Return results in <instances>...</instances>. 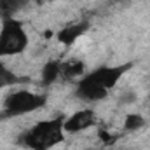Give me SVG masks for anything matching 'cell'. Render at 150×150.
<instances>
[{"label": "cell", "instance_id": "6", "mask_svg": "<svg viewBox=\"0 0 150 150\" xmlns=\"http://www.w3.org/2000/svg\"><path fill=\"white\" fill-rule=\"evenodd\" d=\"M87 30H89V23H87V21H80V23H75V25H70V26L61 28L56 37H58V40H59L63 45L70 47V45H74L75 42L82 37Z\"/></svg>", "mask_w": 150, "mask_h": 150}, {"label": "cell", "instance_id": "10", "mask_svg": "<svg viewBox=\"0 0 150 150\" xmlns=\"http://www.w3.org/2000/svg\"><path fill=\"white\" fill-rule=\"evenodd\" d=\"M21 82H28V79H23V77L16 75L9 67H5L0 61V89L2 87H11V86H18Z\"/></svg>", "mask_w": 150, "mask_h": 150}, {"label": "cell", "instance_id": "8", "mask_svg": "<svg viewBox=\"0 0 150 150\" xmlns=\"http://www.w3.org/2000/svg\"><path fill=\"white\" fill-rule=\"evenodd\" d=\"M84 72H86V65L80 59L61 61V79H65V80H74L75 77L82 75Z\"/></svg>", "mask_w": 150, "mask_h": 150}, {"label": "cell", "instance_id": "9", "mask_svg": "<svg viewBox=\"0 0 150 150\" xmlns=\"http://www.w3.org/2000/svg\"><path fill=\"white\" fill-rule=\"evenodd\" d=\"M28 5V0H0V19H9Z\"/></svg>", "mask_w": 150, "mask_h": 150}, {"label": "cell", "instance_id": "1", "mask_svg": "<svg viewBox=\"0 0 150 150\" xmlns=\"http://www.w3.org/2000/svg\"><path fill=\"white\" fill-rule=\"evenodd\" d=\"M133 65H117V67H100L87 75H84L75 89V96L84 101H101L108 96L110 89L120 80V77L126 74Z\"/></svg>", "mask_w": 150, "mask_h": 150}, {"label": "cell", "instance_id": "11", "mask_svg": "<svg viewBox=\"0 0 150 150\" xmlns=\"http://www.w3.org/2000/svg\"><path fill=\"white\" fill-rule=\"evenodd\" d=\"M145 126V119L140 113H129L124 119V129L126 131H138Z\"/></svg>", "mask_w": 150, "mask_h": 150}, {"label": "cell", "instance_id": "4", "mask_svg": "<svg viewBox=\"0 0 150 150\" xmlns=\"http://www.w3.org/2000/svg\"><path fill=\"white\" fill-rule=\"evenodd\" d=\"M30 44L28 33L23 26L21 21L9 18L2 21V28H0V58H7V56H16L26 51Z\"/></svg>", "mask_w": 150, "mask_h": 150}, {"label": "cell", "instance_id": "13", "mask_svg": "<svg viewBox=\"0 0 150 150\" xmlns=\"http://www.w3.org/2000/svg\"><path fill=\"white\" fill-rule=\"evenodd\" d=\"M49 2H52V0H49Z\"/></svg>", "mask_w": 150, "mask_h": 150}, {"label": "cell", "instance_id": "12", "mask_svg": "<svg viewBox=\"0 0 150 150\" xmlns=\"http://www.w3.org/2000/svg\"><path fill=\"white\" fill-rule=\"evenodd\" d=\"M136 100V94L133 93V91H126L122 96H120V103L122 105H127V103H133Z\"/></svg>", "mask_w": 150, "mask_h": 150}, {"label": "cell", "instance_id": "5", "mask_svg": "<svg viewBox=\"0 0 150 150\" xmlns=\"http://www.w3.org/2000/svg\"><path fill=\"white\" fill-rule=\"evenodd\" d=\"M93 126H96V113L91 108L79 110L65 119V133H70V134L80 133V131L89 129Z\"/></svg>", "mask_w": 150, "mask_h": 150}, {"label": "cell", "instance_id": "7", "mask_svg": "<svg viewBox=\"0 0 150 150\" xmlns=\"http://www.w3.org/2000/svg\"><path fill=\"white\" fill-rule=\"evenodd\" d=\"M40 77H42V86H44V87L54 84V82L61 77V61H58V59L47 61V63L44 65V68H42Z\"/></svg>", "mask_w": 150, "mask_h": 150}, {"label": "cell", "instance_id": "2", "mask_svg": "<svg viewBox=\"0 0 150 150\" xmlns=\"http://www.w3.org/2000/svg\"><path fill=\"white\" fill-rule=\"evenodd\" d=\"M65 140V115L40 120L21 136V145L30 150H51Z\"/></svg>", "mask_w": 150, "mask_h": 150}, {"label": "cell", "instance_id": "3", "mask_svg": "<svg viewBox=\"0 0 150 150\" xmlns=\"http://www.w3.org/2000/svg\"><path fill=\"white\" fill-rule=\"evenodd\" d=\"M45 103H47L45 94L32 93V91H26V89L14 91L4 100V110L0 113V120L26 115V113H32L35 110H40Z\"/></svg>", "mask_w": 150, "mask_h": 150}]
</instances>
